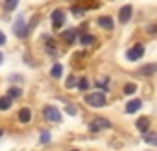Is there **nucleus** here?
<instances>
[{
  "label": "nucleus",
  "mask_w": 157,
  "mask_h": 151,
  "mask_svg": "<svg viewBox=\"0 0 157 151\" xmlns=\"http://www.w3.org/2000/svg\"><path fill=\"white\" fill-rule=\"evenodd\" d=\"M74 85H76V79H74V78H72V76H70V78H68V79H67V89H72V87H74Z\"/></svg>",
  "instance_id": "5701e85b"
},
{
  "label": "nucleus",
  "mask_w": 157,
  "mask_h": 151,
  "mask_svg": "<svg viewBox=\"0 0 157 151\" xmlns=\"http://www.w3.org/2000/svg\"><path fill=\"white\" fill-rule=\"evenodd\" d=\"M72 13H74V15H82V13H83V11H82V9H80V8H74V9H72Z\"/></svg>",
  "instance_id": "bb28decb"
},
{
  "label": "nucleus",
  "mask_w": 157,
  "mask_h": 151,
  "mask_svg": "<svg viewBox=\"0 0 157 151\" xmlns=\"http://www.w3.org/2000/svg\"><path fill=\"white\" fill-rule=\"evenodd\" d=\"M91 131L93 133H96V131H102V129H109L111 127V123H109V120H105V118H96V120H93L91 122Z\"/></svg>",
  "instance_id": "39448f33"
},
{
  "label": "nucleus",
  "mask_w": 157,
  "mask_h": 151,
  "mask_svg": "<svg viewBox=\"0 0 157 151\" xmlns=\"http://www.w3.org/2000/svg\"><path fill=\"white\" fill-rule=\"evenodd\" d=\"M67 112H68V114H76V109H74V105H67Z\"/></svg>",
  "instance_id": "393cba45"
},
{
  "label": "nucleus",
  "mask_w": 157,
  "mask_h": 151,
  "mask_svg": "<svg viewBox=\"0 0 157 151\" xmlns=\"http://www.w3.org/2000/svg\"><path fill=\"white\" fill-rule=\"evenodd\" d=\"M85 101L89 103V105H93V107H104L105 105V94L104 92H91V94H87L85 96Z\"/></svg>",
  "instance_id": "f257e3e1"
},
{
  "label": "nucleus",
  "mask_w": 157,
  "mask_h": 151,
  "mask_svg": "<svg viewBox=\"0 0 157 151\" xmlns=\"http://www.w3.org/2000/svg\"><path fill=\"white\" fill-rule=\"evenodd\" d=\"M50 76H52V78H61V76H63V66L59 63H56L52 66V70H50Z\"/></svg>",
  "instance_id": "f8f14e48"
},
{
  "label": "nucleus",
  "mask_w": 157,
  "mask_h": 151,
  "mask_svg": "<svg viewBox=\"0 0 157 151\" xmlns=\"http://www.w3.org/2000/svg\"><path fill=\"white\" fill-rule=\"evenodd\" d=\"M157 72V64H148L140 68V74H155Z\"/></svg>",
  "instance_id": "f3484780"
},
{
  "label": "nucleus",
  "mask_w": 157,
  "mask_h": 151,
  "mask_svg": "<svg viewBox=\"0 0 157 151\" xmlns=\"http://www.w3.org/2000/svg\"><path fill=\"white\" fill-rule=\"evenodd\" d=\"M142 55H144V46H142V44H135V46H131V48L128 50V53H126V57H128L129 61H139Z\"/></svg>",
  "instance_id": "7ed1b4c3"
},
{
  "label": "nucleus",
  "mask_w": 157,
  "mask_h": 151,
  "mask_svg": "<svg viewBox=\"0 0 157 151\" xmlns=\"http://www.w3.org/2000/svg\"><path fill=\"white\" fill-rule=\"evenodd\" d=\"M17 4H19V0H6V9L8 11H13L17 8Z\"/></svg>",
  "instance_id": "aec40b11"
},
{
  "label": "nucleus",
  "mask_w": 157,
  "mask_h": 151,
  "mask_svg": "<svg viewBox=\"0 0 157 151\" xmlns=\"http://www.w3.org/2000/svg\"><path fill=\"white\" fill-rule=\"evenodd\" d=\"M72 151H78V149H72Z\"/></svg>",
  "instance_id": "c756f323"
},
{
  "label": "nucleus",
  "mask_w": 157,
  "mask_h": 151,
  "mask_svg": "<svg viewBox=\"0 0 157 151\" xmlns=\"http://www.w3.org/2000/svg\"><path fill=\"white\" fill-rule=\"evenodd\" d=\"M13 31L17 37H26L28 35V28H26V20H24V15H19L15 19V24H13Z\"/></svg>",
  "instance_id": "f03ea898"
},
{
  "label": "nucleus",
  "mask_w": 157,
  "mask_h": 151,
  "mask_svg": "<svg viewBox=\"0 0 157 151\" xmlns=\"http://www.w3.org/2000/svg\"><path fill=\"white\" fill-rule=\"evenodd\" d=\"M140 105H142L140 100H131V101H128V105H126V112H128V114H133V112H137V111L140 109Z\"/></svg>",
  "instance_id": "6e6552de"
},
{
  "label": "nucleus",
  "mask_w": 157,
  "mask_h": 151,
  "mask_svg": "<svg viewBox=\"0 0 157 151\" xmlns=\"http://www.w3.org/2000/svg\"><path fill=\"white\" fill-rule=\"evenodd\" d=\"M19 120L22 122V123H28L30 120H32V112H30V109H21V112H19Z\"/></svg>",
  "instance_id": "9b49d317"
},
{
  "label": "nucleus",
  "mask_w": 157,
  "mask_h": 151,
  "mask_svg": "<svg viewBox=\"0 0 157 151\" xmlns=\"http://www.w3.org/2000/svg\"><path fill=\"white\" fill-rule=\"evenodd\" d=\"M74 37H76V31H74V30H68V31H65V33H63V39H65L67 42H72V41H74Z\"/></svg>",
  "instance_id": "6ab92c4d"
},
{
  "label": "nucleus",
  "mask_w": 157,
  "mask_h": 151,
  "mask_svg": "<svg viewBox=\"0 0 157 151\" xmlns=\"http://www.w3.org/2000/svg\"><path fill=\"white\" fill-rule=\"evenodd\" d=\"M6 42V37H4V31H0V46Z\"/></svg>",
  "instance_id": "a878e982"
},
{
  "label": "nucleus",
  "mask_w": 157,
  "mask_h": 151,
  "mask_svg": "<svg viewBox=\"0 0 157 151\" xmlns=\"http://www.w3.org/2000/svg\"><path fill=\"white\" fill-rule=\"evenodd\" d=\"M144 142L146 144H151V145H157V133H148L144 136Z\"/></svg>",
  "instance_id": "2eb2a0df"
},
{
  "label": "nucleus",
  "mask_w": 157,
  "mask_h": 151,
  "mask_svg": "<svg viewBox=\"0 0 157 151\" xmlns=\"http://www.w3.org/2000/svg\"><path fill=\"white\" fill-rule=\"evenodd\" d=\"M0 136H2V129H0Z\"/></svg>",
  "instance_id": "c85d7f7f"
},
{
  "label": "nucleus",
  "mask_w": 157,
  "mask_h": 151,
  "mask_svg": "<svg viewBox=\"0 0 157 151\" xmlns=\"http://www.w3.org/2000/svg\"><path fill=\"white\" fill-rule=\"evenodd\" d=\"M44 118H46L48 122H56V123L61 122V114H59V111H57L56 107H52V105L44 107Z\"/></svg>",
  "instance_id": "20e7f679"
},
{
  "label": "nucleus",
  "mask_w": 157,
  "mask_h": 151,
  "mask_svg": "<svg viewBox=\"0 0 157 151\" xmlns=\"http://www.w3.org/2000/svg\"><path fill=\"white\" fill-rule=\"evenodd\" d=\"M148 127H150V120H148L146 116H140V118L137 120V129H139V131H142V133H146V131H148Z\"/></svg>",
  "instance_id": "1a4fd4ad"
},
{
  "label": "nucleus",
  "mask_w": 157,
  "mask_h": 151,
  "mask_svg": "<svg viewBox=\"0 0 157 151\" xmlns=\"http://www.w3.org/2000/svg\"><path fill=\"white\" fill-rule=\"evenodd\" d=\"M78 87H80V90H87V89H89V81L83 78V79L78 81Z\"/></svg>",
  "instance_id": "412c9836"
},
{
  "label": "nucleus",
  "mask_w": 157,
  "mask_h": 151,
  "mask_svg": "<svg viewBox=\"0 0 157 151\" xmlns=\"http://www.w3.org/2000/svg\"><path fill=\"white\" fill-rule=\"evenodd\" d=\"M131 13H133V8L131 6H122L120 11H118V20L120 22H128L131 19Z\"/></svg>",
  "instance_id": "0eeeda50"
},
{
  "label": "nucleus",
  "mask_w": 157,
  "mask_h": 151,
  "mask_svg": "<svg viewBox=\"0 0 157 151\" xmlns=\"http://www.w3.org/2000/svg\"><path fill=\"white\" fill-rule=\"evenodd\" d=\"M98 24L105 30H113V19L111 17H100L98 19Z\"/></svg>",
  "instance_id": "9d476101"
},
{
  "label": "nucleus",
  "mask_w": 157,
  "mask_h": 151,
  "mask_svg": "<svg viewBox=\"0 0 157 151\" xmlns=\"http://www.w3.org/2000/svg\"><path fill=\"white\" fill-rule=\"evenodd\" d=\"M21 94H22V90H21V89H17V87H13V89H10V90H8V98H11V100H17Z\"/></svg>",
  "instance_id": "dca6fc26"
},
{
  "label": "nucleus",
  "mask_w": 157,
  "mask_h": 151,
  "mask_svg": "<svg viewBox=\"0 0 157 151\" xmlns=\"http://www.w3.org/2000/svg\"><path fill=\"white\" fill-rule=\"evenodd\" d=\"M107 83H109V79H107V78H102V79H98V81H96V85H100V87H107Z\"/></svg>",
  "instance_id": "b1692460"
},
{
  "label": "nucleus",
  "mask_w": 157,
  "mask_h": 151,
  "mask_svg": "<svg viewBox=\"0 0 157 151\" xmlns=\"http://www.w3.org/2000/svg\"><path fill=\"white\" fill-rule=\"evenodd\" d=\"M52 24H54V28H61L63 26V22H65V13L61 11V9H56V11H52Z\"/></svg>",
  "instance_id": "423d86ee"
},
{
  "label": "nucleus",
  "mask_w": 157,
  "mask_h": 151,
  "mask_svg": "<svg viewBox=\"0 0 157 151\" xmlns=\"http://www.w3.org/2000/svg\"><path fill=\"white\" fill-rule=\"evenodd\" d=\"M80 42H82L83 46H89V44H93V42H94V37H93L91 33H83V35L80 37Z\"/></svg>",
  "instance_id": "ddd939ff"
},
{
  "label": "nucleus",
  "mask_w": 157,
  "mask_h": 151,
  "mask_svg": "<svg viewBox=\"0 0 157 151\" xmlns=\"http://www.w3.org/2000/svg\"><path fill=\"white\" fill-rule=\"evenodd\" d=\"M0 63H2V53H0Z\"/></svg>",
  "instance_id": "cd10ccee"
},
{
  "label": "nucleus",
  "mask_w": 157,
  "mask_h": 151,
  "mask_svg": "<svg viewBox=\"0 0 157 151\" xmlns=\"http://www.w3.org/2000/svg\"><path fill=\"white\" fill-rule=\"evenodd\" d=\"M41 142H43V144H48V142H50V133H48V131H44V133L41 134Z\"/></svg>",
  "instance_id": "4be33fe9"
},
{
  "label": "nucleus",
  "mask_w": 157,
  "mask_h": 151,
  "mask_svg": "<svg viewBox=\"0 0 157 151\" xmlns=\"http://www.w3.org/2000/svg\"><path fill=\"white\" fill-rule=\"evenodd\" d=\"M135 90H137V85H135V83H128V85L124 87V94H128V96L135 94Z\"/></svg>",
  "instance_id": "a211bd4d"
},
{
  "label": "nucleus",
  "mask_w": 157,
  "mask_h": 151,
  "mask_svg": "<svg viewBox=\"0 0 157 151\" xmlns=\"http://www.w3.org/2000/svg\"><path fill=\"white\" fill-rule=\"evenodd\" d=\"M10 105H11V98H8V96L0 98V111H8Z\"/></svg>",
  "instance_id": "4468645a"
}]
</instances>
